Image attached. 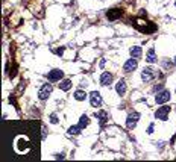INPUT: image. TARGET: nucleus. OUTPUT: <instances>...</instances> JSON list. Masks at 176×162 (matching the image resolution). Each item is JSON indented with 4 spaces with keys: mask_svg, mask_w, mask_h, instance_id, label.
<instances>
[{
    "mask_svg": "<svg viewBox=\"0 0 176 162\" xmlns=\"http://www.w3.org/2000/svg\"><path fill=\"white\" fill-rule=\"evenodd\" d=\"M102 95L97 93V91H93V93H90V104L93 106V108H100L102 106Z\"/></svg>",
    "mask_w": 176,
    "mask_h": 162,
    "instance_id": "f257e3e1",
    "label": "nucleus"
},
{
    "mask_svg": "<svg viewBox=\"0 0 176 162\" xmlns=\"http://www.w3.org/2000/svg\"><path fill=\"white\" fill-rule=\"evenodd\" d=\"M169 100H170V93H169L167 90L159 91V93L156 94V97H155V102L158 104H164V103H167Z\"/></svg>",
    "mask_w": 176,
    "mask_h": 162,
    "instance_id": "f03ea898",
    "label": "nucleus"
},
{
    "mask_svg": "<svg viewBox=\"0 0 176 162\" xmlns=\"http://www.w3.org/2000/svg\"><path fill=\"white\" fill-rule=\"evenodd\" d=\"M138 120H140V114L138 112H131L129 115H128V118H126V127L134 129Z\"/></svg>",
    "mask_w": 176,
    "mask_h": 162,
    "instance_id": "7ed1b4c3",
    "label": "nucleus"
},
{
    "mask_svg": "<svg viewBox=\"0 0 176 162\" xmlns=\"http://www.w3.org/2000/svg\"><path fill=\"white\" fill-rule=\"evenodd\" d=\"M141 79H143V82H150L155 79V71H153V68H150V67H146V68L141 71Z\"/></svg>",
    "mask_w": 176,
    "mask_h": 162,
    "instance_id": "20e7f679",
    "label": "nucleus"
},
{
    "mask_svg": "<svg viewBox=\"0 0 176 162\" xmlns=\"http://www.w3.org/2000/svg\"><path fill=\"white\" fill-rule=\"evenodd\" d=\"M52 90H53V88H52V83H44V85L41 86V90H40V95H38V97H40L41 100H46L47 97L52 94Z\"/></svg>",
    "mask_w": 176,
    "mask_h": 162,
    "instance_id": "39448f33",
    "label": "nucleus"
},
{
    "mask_svg": "<svg viewBox=\"0 0 176 162\" xmlns=\"http://www.w3.org/2000/svg\"><path fill=\"white\" fill-rule=\"evenodd\" d=\"M47 77H49L50 82H58L64 77V71H61V70H52V71L47 74Z\"/></svg>",
    "mask_w": 176,
    "mask_h": 162,
    "instance_id": "423d86ee",
    "label": "nucleus"
},
{
    "mask_svg": "<svg viewBox=\"0 0 176 162\" xmlns=\"http://www.w3.org/2000/svg\"><path fill=\"white\" fill-rule=\"evenodd\" d=\"M138 67V61H137V58H132V59H128L126 62H125V65H123V68H125V71H128V73H131V71H134V70Z\"/></svg>",
    "mask_w": 176,
    "mask_h": 162,
    "instance_id": "0eeeda50",
    "label": "nucleus"
},
{
    "mask_svg": "<svg viewBox=\"0 0 176 162\" xmlns=\"http://www.w3.org/2000/svg\"><path fill=\"white\" fill-rule=\"evenodd\" d=\"M169 112H170V108H169V106H163V108H159V109L155 112V117H156L158 120H167Z\"/></svg>",
    "mask_w": 176,
    "mask_h": 162,
    "instance_id": "6e6552de",
    "label": "nucleus"
},
{
    "mask_svg": "<svg viewBox=\"0 0 176 162\" xmlns=\"http://www.w3.org/2000/svg\"><path fill=\"white\" fill-rule=\"evenodd\" d=\"M111 83H112V74H111L109 71H103L102 76H100V85L108 86V85H111Z\"/></svg>",
    "mask_w": 176,
    "mask_h": 162,
    "instance_id": "1a4fd4ad",
    "label": "nucleus"
},
{
    "mask_svg": "<svg viewBox=\"0 0 176 162\" xmlns=\"http://www.w3.org/2000/svg\"><path fill=\"white\" fill-rule=\"evenodd\" d=\"M141 55H143V50H141V47H138V46L131 47V56H132V58L140 59Z\"/></svg>",
    "mask_w": 176,
    "mask_h": 162,
    "instance_id": "9d476101",
    "label": "nucleus"
},
{
    "mask_svg": "<svg viewBox=\"0 0 176 162\" xmlns=\"http://www.w3.org/2000/svg\"><path fill=\"white\" fill-rule=\"evenodd\" d=\"M126 82L125 81H120L117 83V86H116V90H117V93H118V95H123V94H126Z\"/></svg>",
    "mask_w": 176,
    "mask_h": 162,
    "instance_id": "9b49d317",
    "label": "nucleus"
},
{
    "mask_svg": "<svg viewBox=\"0 0 176 162\" xmlns=\"http://www.w3.org/2000/svg\"><path fill=\"white\" fill-rule=\"evenodd\" d=\"M149 64H155L156 62V53H155V50L153 49H149V52H147V59H146Z\"/></svg>",
    "mask_w": 176,
    "mask_h": 162,
    "instance_id": "f8f14e48",
    "label": "nucleus"
},
{
    "mask_svg": "<svg viewBox=\"0 0 176 162\" xmlns=\"http://www.w3.org/2000/svg\"><path fill=\"white\" fill-rule=\"evenodd\" d=\"M59 88H61L62 91H69V90L71 88V81H70V79L61 81V83H59Z\"/></svg>",
    "mask_w": 176,
    "mask_h": 162,
    "instance_id": "ddd939ff",
    "label": "nucleus"
},
{
    "mask_svg": "<svg viewBox=\"0 0 176 162\" xmlns=\"http://www.w3.org/2000/svg\"><path fill=\"white\" fill-rule=\"evenodd\" d=\"M112 11H117V12H109V14H108L109 20H116V18H120V17H121V11H120V9H112Z\"/></svg>",
    "mask_w": 176,
    "mask_h": 162,
    "instance_id": "4468645a",
    "label": "nucleus"
},
{
    "mask_svg": "<svg viewBox=\"0 0 176 162\" xmlns=\"http://www.w3.org/2000/svg\"><path fill=\"white\" fill-rule=\"evenodd\" d=\"M85 97H87V94L83 93V91H81V90L74 93V99H76V100H79V102H82V100H85Z\"/></svg>",
    "mask_w": 176,
    "mask_h": 162,
    "instance_id": "2eb2a0df",
    "label": "nucleus"
},
{
    "mask_svg": "<svg viewBox=\"0 0 176 162\" xmlns=\"http://www.w3.org/2000/svg\"><path fill=\"white\" fill-rule=\"evenodd\" d=\"M81 126H79V124H78V126H71L70 129H69V133H70V135H78V133H79V132H81Z\"/></svg>",
    "mask_w": 176,
    "mask_h": 162,
    "instance_id": "dca6fc26",
    "label": "nucleus"
},
{
    "mask_svg": "<svg viewBox=\"0 0 176 162\" xmlns=\"http://www.w3.org/2000/svg\"><path fill=\"white\" fill-rule=\"evenodd\" d=\"M79 126H81L82 129L88 126V117H87V115H82V117H81V120H79Z\"/></svg>",
    "mask_w": 176,
    "mask_h": 162,
    "instance_id": "f3484780",
    "label": "nucleus"
},
{
    "mask_svg": "<svg viewBox=\"0 0 176 162\" xmlns=\"http://www.w3.org/2000/svg\"><path fill=\"white\" fill-rule=\"evenodd\" d=\"M97 118H100V123H102V121L105 123V121H106V112H105V111L97 112Z\"/></svg>",
    "mask_w": 176,
    "mask_h": 162,
    "instance_id": "a211bd4d",
    "label": "nucleus"
},
{
    "mask_svg": "<svg viewBox=\"0 0 176 162\" xmlns=\"http://www.w3.org/2000/svg\"><path fill=\"white\" fill-rule=\"evenodd\" d=\"M50 121H52L53 124H56V123H58V117H56V115H50Z\"/></svg>",
    "mask_w": 176,
    "mask_h": 162,
    "instance_id": "6ab92c4d",
    "label": "nucleus"
},
{
    "mask_svg": "<svg viewBox=\"0 0 176 162\" xmlns=\"http://www.w3.org/2000/svg\"><path fill=\"white\" fill-rule=\"evenodd\" d=\"M161 65H164V68H169V67H170V62H169V61H164Z\"/></svg>",
    "mask_w": 176,
    "mask_h": 162,
    "instance_id": "aec40b11",
    "label": "nucleus"
},
{
    "mask_svg": "<svg viewBox=\"0 0 176 162\" xmlns=\"http://www.w3.org/2000/svg\"><path fill=\"white\" fill-rule=\"evenodd\" d=\"M147 132H149V133H152V132H153V126H150V127L147 129Z\"/></svg>",
    "mask_w": 176,
    "mask_h": 162,
    "instance_id": "412c9836",
    "label": "nucleus"
},
{
    "mask_svg": "<svg viewBox=\"0 0 176 162\" xmlns=\"http://www.w3.org/2000/svg\"><path fill=\"white\" fill-rule=\"evenodd\" d=\"M173 65H176V56L173 58Z\"/></svg>",
    "mask_w": 176,
    "mask_h": 162,
    "instance_id": "4be33fe9",
    "label": "nucleus"
},
{
    "mask_svg": "<svg viewBox=\"0 0 176 162\" xmlns=\"http://www.w3.org/2000/svg\"><path fill=\"white\" fill-rule=\"evenodd\" d=\"M175 6H176V2H175Z\"/></svg>",
    "mask_w": 176,
    "mask_h": 162,
    "instance_id": "5701e85b",
    "label": "nucleus"
},
{
    "mask_svg": "<svg viewBox=\"0 0 176 162\" xmlns=\"http://www.w3.org/2000/svg\"><path fill=\"white\" fill-rule=\"evenodd\" d=\"M175 93H176V90H175Z\"/></svg>",
    "mask_w": 176,
    "mask_h": 162,
    "instance_id": "b1692460",
    "label": "nucleus"
}]
</instances>
